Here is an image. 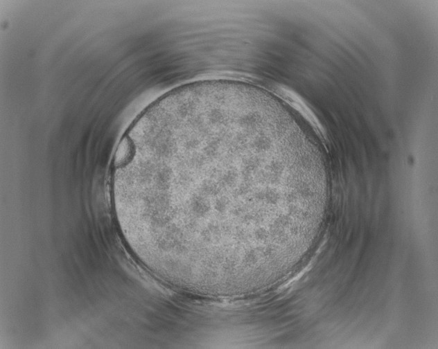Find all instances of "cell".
Returning a JSON list of instances; mask_svg holds the SVG:
<instances>
[{
    "label": "cell",
    "mask_w": 438,
    "mask_h": 349,
    "mask_svg": "<svg viewBox=\"0 0 438 349\" xmlns=\"http://www.w3.org/2000/svg\"><path fill=\"white\" fill-rule=\"evenodd\" d=\"M279 92L285 101L301 114L310 123L317 134L323 140H326V135L323 126L303 99L295 92L286 87H281Z\"/></svg>",
    "instance_id": "cell-2"
},
{
    "label": "cell",
    "mask_w": 438,
    "mask_h": 349,
    "mask_svg": "<svg viewBox=\"0 0 438 349\" xmlns=\"http://www.w3.org/2000/svg\"><path fill=\"white\" fill-rule=\"evenodd\" d=\"M253 141L222 129L168 132L120 172L135 237L166 273L222 271L256 255Z\"/></svg>",
    "instance_id": "cell-1"
}]
</instances>
